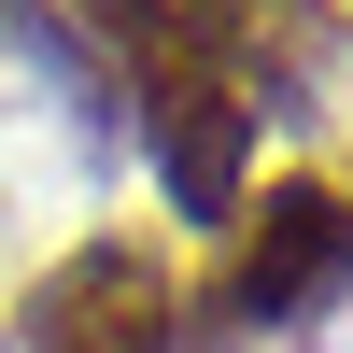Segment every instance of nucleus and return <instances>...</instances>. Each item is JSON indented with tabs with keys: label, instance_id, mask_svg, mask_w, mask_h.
I'll return each instance as SVG.
<instances>
[{
	"label": "nucleus",
	"instance_id": "1",
	"mask_svg": "<svg viewBox=\"0 0 353 353\" xmlns=\"http://www.w3.org/2000/svg\"><path fill=\"white\" fill-rule=\"evenodd\" d=\"M353 283V184H325V170H269V184H241V212H226L212 241V283H198V325L212 339H297L311 311H339Z\"/></svg>",
	"mask_w": 353,
	"mask_h": 353
},
{
	"label": "nucleus",
	"instance_id": "2",
	"mask_svg": "<svg viewBox=\"0 0 353 353\" xmlns=\"http://www.w3.org/2000/svg\"><path fill=\"white\" fill-rule=\"evenodd\" d=\"M28 353H184V269L156 226H99L28 283Z\"/></svg>",
	"mask_w": 353,
	"mask_h": 353
},
{
	"label": "nucleus",
	"instance_id": "3",
	"mask_svg": "<svg viewBox=\"0 0 353 353\" xmlns=\"http://www.w3.org/2000/svg\"><path fill=\"white\" fill-rule=\"evenodd\" d=\"M297 14H325V28H339V43H353V0H297Z\"/></svg>",
	"mask_w": 353,
	"mask_h": 353
}]
</instances>
